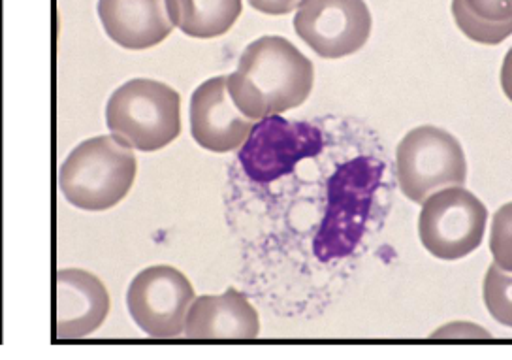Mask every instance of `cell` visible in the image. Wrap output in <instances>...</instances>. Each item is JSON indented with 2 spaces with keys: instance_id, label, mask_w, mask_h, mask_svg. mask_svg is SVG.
Listing matches in <instances>:
<instances>
[{
  "instance_id": "11",
  "label": "cell",
  "mask_w": 512,
  "mask_h": 360,
  "mask_svg": "<svg viewBox=\"0 0 512 360\" xmlns=\"http://www.w3.org/2000/svg\"><path fill=\"white\" fill-rule=\"evenodd\" d=\"M110 306V295L96 276L80 268L59 270L55 276V338H89L106 321Z\"/></svg>"
},
{
  "instance_id": "6",
  "label": "cell",
  "mask_w": 512,
  "mask_h": 360,
  "mask_svg": "<svg viewBox=\"0 0 512 360\" xmlns=\"http://www.w3.org/2000/svg\"><path fill=\"white\" fill-rule=\"evenodd\" d=\"M488 221L486 206L464 185L447 187L422 202L418 236L441 261H460L482 244Z\"/></svg>"
},
{
  "instance_id": "1",
  "label": "cell",
  "mask_w": 512,
  "mask_h": 360,
  "mask_svg": "<svg viewBox=\"0 0 512 360\" xmlns=\"http://www.w3.org/2000/svg\"><path fill=\"white\" fill-rule=\"evenodd\" d=\"M313 63L283 36H262L241 53L226 76L234 104L253 121L302 106L313 91Z\"/></svg>"
},
{
  "instance_id": "4",
  "label": "cell",
  "mask_w": 512,
  "mask_h": 360,
  "mask_svg": "<svg viewBox=\"0 0 512 360\" xmlns=\"http://www.w3.org/2000/svg\"><path fill=\"white\" fill-rule=\"evenodd\" d=\"M381 176L383 164L371 157H358L337 168L328 181V208L315 240L320 261L347 257L358 246Z\"/></svg>"
},
{
  "instance_id": "10",
  "label": "cell",
  "mask_w": 512,
  "mask_h": 360,
  "mask_svg": "<svg viewBox=\"0 0 512 360\" xmlns=\"http://www.w3.org/2000/svg\"><path fill=\"white\" fill-rule=\"evenodd\" d=\"M256 121L234 104L228 93L226 76L211 78L196 87L191 97V134L200 148L213 153L240 149Z\"/></svg>"
},
{
  "instance_id": "18",
  "label": "cell",
  "mask_w": 512,
  "mask_h": 360,
  "mask_svg": "<svg viewBox=\"0 0 512 360\" xmlns=\"http://www.w3.org/2000/svg\"><path fill=\"white\" fill-rule=\"evenodd\" d=\"M492 334L484 327L475 323L456 321L445 327L437 328L432 334V340H490Z\"/></svg>"
},
{
  "instance_id": "5",
  "label": "cell",
  "mask_w": 512,
  "mask_h": 360,
  "mask_svg": "<svg viewBox=\"0 0 512 360\" xmlns=\"http://www.w3.org/2000/svg\"><path fill=\"white\" fill-rule=\"evenodd\" d=\"M401 193L415 204L467 180L465 153L456 136L422 125L403 136L396 151Z\"/></svg>"
},
{
  "instance_id": "13",
  "label": "cell",
  "mask_w": 512,
  "mask_h": 360,
  "mask_svg": "<svg viewBox=\"0 0 512 360\" xmlns=\"http://www.w3.org/2000/svg\"><path fill=\"white\" fill-rule=\"evenodd\" d=\"M183 334L189 340H255L260 319L247 296L228 289L223 295L194 298Z\"/></svg>"
},
{
  "instance_id": "16",
  "label": "cell",
  "mask_w": 512,
  "mask_h": 360,
  "mask_svg": "<svg viewBox=\"0 0 512 360\" xmlns=\"http://www.w3.org/2000/svg\"><path fill=\"white\" fill-rule=\"evenodd\" d=\"M482 291L490 315L503 327L512 328V272H505L494 262L486 272Z\"/></svg>"
},
{
  "instance_id": "14",
  "label": "cell",
  "mask_w": 512,
  "mask_h": 360,
  "mask_svg": "<svg viewBox=\"0 0 512 360\" xmlns=\"http://www.w3.org/2000/svg\"><path fill=\"white\" fill-rule=\"evenodd\" d=\"M170 16L181 33L217 38L228 33L243 12L241 0H168Z\"/></svg>"
},
{
  "instance_id": "20",
  "label": "cell",
  "mask_w": 512,
  "mask_h": 360,
  "mask_svg": "<svg viewBox=\"0 0 512 360\" xmlns=\"http://www.w3.org/2000/svg\"><path fill=\"white\" fill-rule=\"evenodd\" d=\"M501 85H503L505 95L512 100V50L507 53L505 65H503V70H501Z\"/></svg>"
},
{
  "instance_id": "8",
  "label": "cell",
  "mask_w": 512,
  "mask_h": 360,
  "mask_svg": "<svg viewBox=\"0 0 512 360\" xmlns=\"http://www.w3.org/2000/svg\"><path fill=\"white\" fill-rule=\"evenodd\" d=\"M373 17L366 0H302L294 31L322 59H343L368 42Z\"/></svg>"
},
{
  "instance_id": "7",
  "label": "cell",
  "mask_w": 512,
  "mask_h": 360,
  "mask_svg": "<svg viewBox=\"0 0 512 360\" xmlns=\"http://www.w3.org/2000/svg\"><path fill=\"white\" fill-rule=\"evenodd\" d=\"M194 300L191 281L174 266H149L130 281L127 306L134 323L149 338L176 340L185 332Z\"/></svg>"
},
{
  "instance_id": "19",
  "label": "cell",
  "mask_w": 512,
  "mask_h": 360,
  "mask_svg": "<svg viewBox=\"0 0 512 360\" xmlns=\"http://www.w3.org/2000/svg\"><path fill=\"white\" fill-rule=\"evenodd\" d=\"M256 12L266 16H287L292 10L298 8L302 0H247Z\"/></svg>"
},
{
  "instance_id": "2",
  "label": "cell",
  "mask_w": 512,
  "mask_h": 360,
  "mask_svg": "<svg viewBox=\"0 0 512 360\" xmlns=\"http://www.w3.org/2000/svg\"><path fill=\"white\" fill-rule=\"evenodd\" d=\"M138 174L132 148L115 136H96L72 149L59 170L64 198L83 212H106L127 197Z\"/></svg>"
},
{
  "instance_id": "15",
  "label": "cell",
  "mask_w": 512,
  "mask_h": 360,
  "mask_svg": "<svg viewBox=\"0 0 512 360\" xmlns=\"http://www.w3.org/2000/svg\"><path fill=\"white\" fill-rule=\"evenodd\" d=\"M452 16L467 38L484 46L512 36V0H452Z\"/></svg>"
},
{
  "instance_id": "9",
  "label": "cell",
  "mask_w": 512,
  "mask_h": 360,
  "mask_svg": "<svg viewBox=\"0 0 512 360\" xmlns=\"http://www.w3.org/2000/svg\"><path fill=\"white\" fill-rule=\"evenodd\" d=\"M324 140L317 127L270 115L256 121L241 151L245 172L260 183H270L307 157L319 155Z\"/></svg>"
},
{
  "instance_id": "12",
  "label": "cell",
  "mask_w": 512,
  "mask_h": 360,
  "mask_svg": "<svg viewBox=\"0 0 512 360\" xmlns=\"http://www.w3.org/2000/svg\"><path fill=\"white\" fill-rule=\"evenodd\" d=\"M98 17L106 34L125 50H149L172 31L168 0H98Z\"/></svg>"
},
{
  "instance_id": "3",
  "label": "cell",
  "mask_w": 512,
  "mask_h": 360,
  "mask_svg": "<svg viewBox=\"0 0 512 360\" xmlns=\"http://www.w3.org/2000/svg\"><path fill=\"white\" fill-rule=\"evenodd\" d=\"M106 125L119 142L136 151H159L181 134V97L166 83L136 78L113 91Z\"/></svg>"
},
{
  "instance_id": "17",
  "label": "cell",
  "mask_w": 512,
  "mask_h": 360,
  "mask_svg": "<svg viewBox=\"0 0 512 360\" xmlns=\"http://www.w3.org/2000/svg\"><path fill=\"white\" fill-rule=\"evenodd\" d=\"M490 249L497 266L505 272H512V202L501 206L494 215Z\"/></svg>"
}]
</instances>
